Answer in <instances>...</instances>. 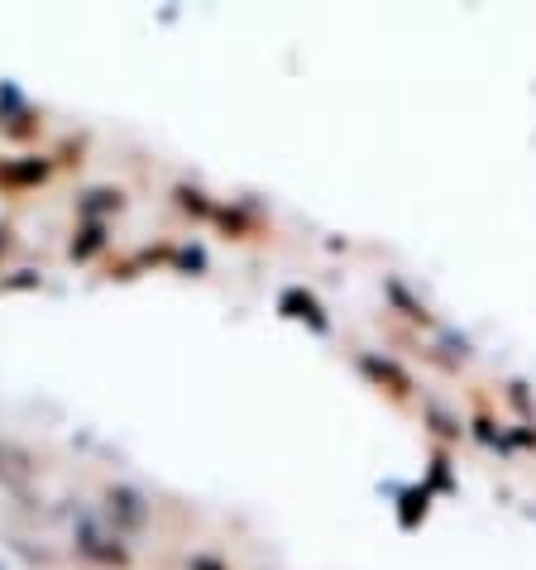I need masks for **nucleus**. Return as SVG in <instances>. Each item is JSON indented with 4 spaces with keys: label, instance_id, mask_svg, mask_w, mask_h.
Masks as SVG:
<instances>
[{
    "label": "nucleus",
    "instance_id": "f257e3e1",
    "mask_svg": "<svg viewBox=\"0 0 536 570\" xmlns=\"http://www.w3.org/2000/svg\"><path fill=\"white\" fill-rule=\"evenodd\" d=\"M72 547H77V557L91 561V566H106V570H125V566H130V542L110 532L106 518H97V513H77Z\"/></svg>",
    "mask_w": 536,
    "mask_h": 570
},
{
    "label": "nucleus",
    "instance_id": "f03ea898",
    "mask_svg": "<svg viewBox=\"0 0 536 570\" xmlns=\"http://www.w3.org/2000/svg\"><path fill=\"white\" fill-rule=\"evenodd\" d=\"M101 518L116 537H139L149 528V499L135 484H110L101 499Z\"/></svg>",
    "mask_w": 536,
    "mask_h": 570
},
{
    "label": "nucleus",
    "instance_id": "7ed1b4c3",
    "mask_svg": "<svg viewBox=\"0 0 536 570\" xmlns=\"http://www.w3.org/2000/svg\"><path fill=\"white\" fill-rule=\"evenodd\" d=\"M0 130L14 135V139L39 130V110L29 106V97L14 82H0Z\"/></svg>",
    "mask_w": 536,
    "mask_h": 570
},
{
    "label": "nucleus",
    "instance_id": "20e7f679",
    "mask_svg": "<svg viewBox=\"0 0 536 570\" xmlns=\"http://www.w3.org/2000/svg\"><path fill=\"white\" fill-rule=\"evenodd\" d=\"M49 173H53L49 158L20 154V158H6V164H0V183L6 187H39V183H49Z\"/></svg>",
    "mask_w": 536,
    "mask_h": 570
},
{
    "label": "nucleus",
    "instance_id": "39448f33",
    "mask_svg": "<svg viewBox=\"0 0 536 570\" xmlns=\"http://www.w3.org/2000/svg\"><path fill=\"white\" fill-rule=\"evenodd\" d=\"M125 212V193L120 187H87V193H77V216L82 220H97L106 226V216Z\"/></svg>",
    "mask_w": 536,
    "mask_h": 570
},
{
    "label": "nucleus",
    "instance_id": "423d86ee",
    "mask_svg": "<svg viewBox=\"0 0 536 570\" xmlns=\"http://www.w3.org/2000/svg\"><path fill=\"white\" fill-rule=\"evenodd\" d=\"M278 307H282V316H292V322H307L317 336H326V331H330V316L321 312L317 297L302 293V288H288V293L278 297Z\"/></svg>",
    "mask_w": 536,
    "mask_h": 570
},
{
    "label": "nucleus",
    "instance_id": "0eeeda50",
    "mask_svg": "<svg viewBox=\"0 0 536 570\" xmlns=\"http://www.w3.org/2000/svg\"><path fill=\"white\" fill-rule=\"evenodd\" d=\"M106 226H97V220H82V230L72 235V245H68V259H77V264H87V259H97L101 249H106Z\"/></svg>",
    "mask_w": 536,
    "mask_h": 570
},
{
    "label": "nucleus",
    "instance_id": "6e6552de",
    "mask_svg": "<svg viewBox=\"0 0 536 570\" xmlns=\"http://www.w3.org/2000/svg\"><path fill=\"white\" fill-rule=\"evenodd\" d=\"M359 370H365V374H374L378 384H384V379H388V384H393V393H413V374H407V370H398V364H393V360L359 355Z\"/></svg>",
    "mask_w": 536,
    "mask_h": 570
},
{
    "label": "nucleus",
    "instance_id": "1a4fd4ad",
    "mask_svg": "<svg viewBox=\"0 0 536 570\" xmlns=\"http://www.w3.org/2000/svg\"><path fill=\"white\" fill-rule=\"evenodd\" d=\"M29 470H34V465H29V455L20 446H6V441H0V480H6V484H24Z\"/></svg>",
    "mask_w": 536,
    "mask_h": 570
},
{
    "label": "nucleus",
    "instance_id": "9d476101",
    "mask_svg": "<svg viewBox=\"0 0 536 570\" xmlns=\"http://www.w3.org/2000/svg\"><path fill=\"white\" fill-rule=\"evenodd\" d=\"M427 503H431V489H427V484L407 489V494H403V509H398L403 528H417V518H427Z\"/></svg>",
    "mask_w": 536,
    "mask_h": 570
},
{
    "label": "nucleus",
    "instance_id": "9b49d317",
    "mask_svg": "<svg viewBox=\"0 0 536 570\" xmlns=\"http://www.w3.org/2000/svg\"><path fill=\"white\" fill-rule=\"evenodd\" d=\"M172 197H178V207L187 212V216H197V220H207V216H216V207L207 202V193H201V187H172Z\"/></svg>",
    "mask_w": 536,
    "mask_h": 570
},
{
    "label": "nucleus",
    "instance_id": "f8f14e48",
    "mask_svg": "<svg viewBox=\"0 0 536 570\" xmlns=\"http://www.w3.org/2000/svg\"><path fill=\"white\" fill-rule=\"evenodd\" d=\"M427 422L436 426V436H446V441H460V436H465V426H460V417H450V413H446V407H436V403L427 407Z\"/></svg>",
    "mask_w": 536,
    "mask_h": 570
},
{
    "label": "nucleus",
    "instance_id": "ddd939ff",
    "mask_svg": "<svg viewBox=\"0 0 536 570\" xmlns=\"http://www.w3.org/2000/svg\"><path fill=\"white\" fill-rule=\"evenodd\" d=\"M388 297H393V303L403 307V316H413V322H431V312L421 307V303H413V297H407V288H403V283H393V278H388Z\"/></svg>",
    "mask_w": 536,
    "mask_h": 570
},
{
    "label": "nucleus",
    "instance_id": "4468645a",
    "mask_svg": "<svg viewBox=\"0 0 536 570\" xmlns=\"http://www.w3.org/2000/svg\"><path fill=\"white\" fill-rule=\"evenodd\" d=\"M431 489H455V484H450V461H446V451H440L436 465H431Z\"/></svg>",
    "mask_w": 536,
    "mask_h": 570
},
{
    "label": "nucleus",
    "instance_id": "2eb2a0df",
    "mask_svg": "<svg viewBox=\"0 0 536 570\" xmlns=\"http://www.w3.org/2000/svg\"><path fill=\"white\" fill-rule=\"evenodd\" d=\"M187 570H226V566H220L216 557H192V561H187Z\"/></svg>",
    "mask_w": 536,
    "mask_h": 570
}]
</instances>
